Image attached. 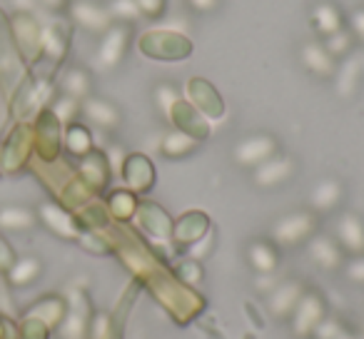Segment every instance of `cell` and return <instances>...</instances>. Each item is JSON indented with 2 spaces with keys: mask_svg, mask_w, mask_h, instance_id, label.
<instances>
[{
  "mask_svg": "<svg viewBox=\"0 0 364 339\" xmlns=\"http://www.w3.org/2000/svg\"><path fill=\"white\" fill-rule=\"evenodd\" d=\"M65 147L68 152L77 157H85L87 152H92V135L85 125H77V122H70L65 130Z\"/></svg>",
  "mask_w": 364,
  "mask_h": 339,
  "instance_id": "f546056e",
  "label": "cell"
},
{
  "mask_svg": "<svg viewBox=\"0 0 364 339\" xmlns=\"http://www.w3.org/2000/svg\"><path fill=\"white\" fill-rule=\"evenodd\" d=\"M80 110L87 115V120L95 122L102 130H115L120 125V110L112 105L110 100H102V97H85L80 102Z\"/></svg>",
  "mask_w": 364,
  "mask_h": 339,
  "instance_id": "ac0fdd59",
  "label": "cell"
},
{
  "mask_svg": "<svg viewBox=\"0 0 364 339\" xmlns=\"http://www.w3.org/2000/svg\"><path fill=\"white\" fill-rule=\"evenodd\" d=\"M13 36H16L18 50H21L28 60H36V58H41L43 26L31 16V13H18V16L13 18Z\"/></svg>",
  "mask_w": 364,
  "mask_h": 339,
  "instance_id": "8992f818",
  "label": "cell"
},
{
  "mask_svg": "<svg viewBox=\"0 0 364 339\" xmlns=\"http://www.w3.org/2000/svg\"><path fill=\"white\" fill-rule=\"evenodd\" d=\"M324 317H327L324 299L319 297L317 292H307V289H304V294L299 297L294 312L289 314L294 337H312L314 329H317V324L322 322Z\"/></svg>",
  "mask_w": 364,
  "mask_h": 339,
  "instance_id": "3957f363",
  "label": "cell"
},
{
  "mask_svg": "<svg viewBox=\"0 0 364 339\" xmlns=\"http://www.w3.org/2000/svg\"><path fill=\"white\" fill-rule=\"evenodd\" d=\"M120 175L125 178L130 193H145V190H150L152 183H155V167H152V162L147 160L145 155H140V152L125 157V165H122Z\"/></svg>",
  "mask_w": 364,
  "mask_h": 339,
  "instance_id": "5bb4252c",
  "label": "cell"
},
{
  "mask_svg": "<svg viewBox=\"0 0 364 339\" xmlns=\"http://www.w3.org/2000/svg\"><path fill=\"white\" fill-rule=\"evenodd\" d=\"M342 272H344V277L352 279V282L364 284V254H357V257H352L349 262H344Z\"/></svg>",
  "mask_w": 364,
  "mask_h": 339,
  "instance_id": "f35d334b",
  "label": "cell"
},
{
  "mask_svg": "<svg viewBox=\"0 0 364 339\" xmlns=\"http://www.w3.org/2000/svg\"><path fill=\"white\" fill-rule=\"evenodd\" d=\"M337 339H364V332L362 334H354V332H347V329H344V332L339 334Z\"/></svg>",
  "mask_w": 364,
  "mask_h": 339,
  "instance_id": "c3c4849f",
  "label": "cell"
},
{
  "mask_svg": "<svg viewBox=\"0 0 364 339\" xmlns=\"http://www.w3.org/2000/svg\"><path fill=\"white\" fill-rule=\"evenodd\" d=\"M107 11H110L112 21H120V23H132L137 18H142L135 0H112L110 6H107Z\"/></svg>",
  "mask_w": 364,
  "mask_h": 339,
  "instance_id": "836d02e7",
  "label": "cell"
},
{
  "mask_svg": "<svg viewBox=\"0 0 364 339\" xmlns=\"http://www.w3.org/2000/svg\"><path fill=\"white\" fill-rule=\"evenodd\" d=\"M334 240L342 247V252L352 254H364V220L354 212H344L337 220V230H334Z\"/></svg>",
  "mask_w": 364,
  "mask_h": 339,
  "instance_id": "ba28073f",
  "label": "cell"
},
{
  "mask_svg": "<svg viewBox=\"0 0 364 339\" xmlns=\"http://www.w3.org/2000/svg\"><path fill=\"white\" fill-rule=\"evenodd\" d=\"M312 26L317 33H322L324 38L332 36V33L342 31L344 23H342V13H339V8L334 6V3H317L312 11Z\"/></svg>",
  "mask_w": 364,
  "mask_h": 339,
  "instance_id": "d4e9b609",
  "label": "cell"
},
{
  "mask_svg": "<svg viewBox=\"0 0 364 339\" xmlns=\"http://www.w3.org/2000/svg\"><path fill=\"white\" fill-rule=\"evenodd\" d=\"M272 155H277V140L267 132H257L237 142L235 147V162L242 167H257L267 162Z\"/></svg>",
  "mask_w": 364,
  "mask_h": 339,
  "instance_id": "277c9868",
  "label": "cell"
},
{
  "mask_svg": "<svg viewBox=\"0 0 364 339\" xmlns=\"http://www.w3.org/2000/svg\"><path fill=\"white\" fill-rule=\"evenodd\" d=\"M299 55H302V65L317 77H329V75H334V70H337L334 58L329 55L327 48H324L322 43H307Z\"/></svg>",
  "mask_w": 364,
  "mask_h": 339,
  "instance_id": "603a6c76",
  "label": "cell"
},
{
  "mask_svg": "<svg viewBox=\"0 0 364 339\" xmlns=\"http://www.w3.org/2000/svg\"><path fill=\"white\" fill-rule=\"evenodd\" d=\"M16 6H21V13H31L33 0H16Z\"/></svg>",
  "mask_w": 364,
  "mask_h": 339,
  "instance_id": "7dc6e473",
  "label": "cell"
},
{
  "mask_svg": "<svg viewBox=\"0 0 364 339\" xmlns=\"http://www.w3.org/2000/svg\"><path fill=\"white\" fill-rule=\"evenodd\" d=\"M180 100V92H177L175 85H170V82H162V85L155 87V102L157 107H160L162 115H170V110L175 107V102Z\"/></svg>",
  "mask_w": 364,
  "mask_h": 339,
  "instance_id": "8d00e7d4",
  "label": "cell"
},
{
  "mask_svg": "<svg viewBox=\"0 0 364 339\" xmlns=\"http://www.w3.org/2000/svg\"><path fill=\"white\" fill-rule=\"evenodd\" d=\"M359 75H362V65H359V58H349L342 68H339L337 77V90L342 97H352V92L357 90Z\"/></svg>",
  "mask_w": 364,
  "mask_h": 339,
  "instance_id": "1f68e13d",
  "label": "cell"
},
{
  "mask_svg": "<svg viewBox=\"0 0 364 339\" xmlns=\"http://www.w3.org/2000/svg\"><path fill=\"white\" fill-rule=\"evenodd\" d=\"M314 235V215L309 210H294L289 215H282L269 230V240L279 247H297L307 242Z\"/></svg>",
  "mask_w": 364,
  "mask_h": 339,
  "instance_id": "7a4b0ae2",
  "label": "cell"
},
{
  "mask_svg": "<svg viewBox=\"0 0 364 339\" xmlns=\"http://www.w3.org/2000/svg\"><path fill=\"white\" fill-rule=\"evenodd\" d=\"M247 262L257 274H274L279 264V254L272 240H252L247 244Z\"/></svg>",
  "mask_w": 364,
  "mask_h": 339,
  "instance_id": "d6986e66",
  "label": "cell"
},
{
  "mask_svg": "<svg viewBox=\"0 0 364 339\" xmlns=\"http://www.w3.org/2000/svg\"><path fill=\"white\" fill-rule=\"evenodd\" d=\"M307 252L312 257V262H317L322 269H342L344 264V252L342 247L337 244V240L327 237V235H312L307 240Z\"/></svg>",
  "mask_w": 364,
  "mask_h": 339,
  "instance_id": "2e32d148",
  "label": "cell"
},
{
  "mask_svg": "<svg viewBox=\"0 0 364 339\" xmlns=\"http://www.w3.org/2000/svg\"><path fill=\"white\" fill-rule=\"evenodd\" d=\"M107 334H110V317L100 314L95 319V324H92V339H105Z\"/></svg>",
  "mask_w": 364,
  "mask_h": 339,
  "instance_id": "7bdbcfd3",
  "label": "cell"
},
{
  "mask_svg": "<svg viewBox=\"0 0 364 339\" xmlns=\"http://www.w3.org/2000/svg\"><path fill=\"white\" fill-rule=\"evenodd\" d=\"M70 18L80 28L90 33H105L112 26V16L107 8L97 6L92 0H75L70 6Z\"/></svg>",
  "mask_w": 364,
  "mask_h": 339,
  "instance_id": "8fae6325",
  "label": "cell"
},
{
  "mask_svg": "<svg viewBox=\"0 0 364 339\" xmlns=\"http://www.w3.org/2000/svg\"><path fill=\"white\" fill-rule=\"evenodd\" d=\"M137 222L140 227L150 235L152 240L157 242H165V240L172 237V220L167 217V212L155 203H142L137 205V212H135Z\"/></svg>",
  "mask_w": 364,
  "mask_h": 339,
  "instance_id": "7c38bea8",
  "label": "cell"
},
{
  "mask_svg": "<svg viewBox=\"0 0 364 339\" xmlns=\"http://www.w3.org/2000/svg\"><path fill=\"white\" fill-rule=\"evenodd\" d=\"M200 145V140H195V137L185 135V132L175 130V132H167L165 137H162V155L165 157H172V160H180V157L190 155V152L195 150V147Z\"/></svg>",
  "mask_w": 364,
  "mask_h": 339,
  "instance_id": "4316f807",
  "label": "cell"
},
{
  "mask_svg": "<svg viewBox=\"0 0 364 339\" xmlns=\"http://www.w3.org/2000/svg\"><path fill=\"white\" fill-rule=\"evenodd\" d=\"M16 262V254H13V249H11V244L6 242V240L0 237V269H11V264Z\"/></svg>",
  "mask_w": 364,
  "mask_h": 339,
  "instance_id": "b9f144b4",
  "label": "cell"
},
{
  "mask_svg": "<svg viewBox=\"0 0 364 339\" xmlns=\"http://www.w3.org/2000/svg\"><path fill=\"white\" fill-rule=\"evenodd\" d=\"M342 195H344V188L339 180H334V178L319 180L312 188V193H309V208L317 210V212H329V210H334L342 203Z\"/></svg>",
  "mask_w": 364,
  "mask_h": 339,
  "instance_id": "44dd1931",
  "label": "cell"
},
{
  "mask_svg": "<svg viewBox=\"0 0 364 339\" xmlns=\"http://www.w3.org/2000/svg\"><path fill=\"white\" fill-rule=\"evenodd\" d=\"M105 157H107V165H110V170L112 173H117L120 175L122 173V165H125V152L120 150V147H110V150L105 152Z\"/></svg>",
  "mask_w": 364,
  "mask_h": 339,
  "instance_id": "60d3db41",
  "label": "cell"
},
{
  "mask_svg": "<svg viewBox=\"0 0 364 339\" xmlns=\"http://www.w3.org/2000/svg\"><path fill=\"white\" fill-rule=\"evenodd\" d=\"M137 198L135 193H127V190H117V193L110 195V200H107V210H110L112 217L117 220H130L135 217L137 212Z\"/></svg>",
  "mask_w": 364,
  "mask_h": 339,
  "instance_id": "4dcf8cb0",
  "label": "cell"
},
{
  "mask_svg": "<svg viewBox=\"0 0 364 339\" xmlns=\"http://www.w3.org/2000/svg\"><path fill=\"white\" fill-rule=\"evenodd\" d=\"M294 175V162L287 155H272L267 162L255 167V185L259 188H277Z\"/></svg>",
  "mask_w": 364,
  "mask_h": 339,
  "instance_id": "4fadbf2b",
  "label": "cell"
},
{
  "mask_svg": "<svg viewBox=\"0 0 364 339\" xmlns=\"http://www.w3.org/2000/svg\"><path fill=\"white\" fill-rule=\"evenodd\" d=\"M68 53V33L63 26H46L41 36V55H48L50 60H63Z\"/></svg>",
  "mask_w": 364,
  "mask_h": 339,
  "instance_id": "484cf974",
  "label": "cell"
},
{
  "mask_svg": "<svg viewBox=\"0 0 364 339\" xmlns=\"http://www.w3.org/2000/svg\"><path fill=\"white\" fill-rule=\"evenodd\" d=\"M38 222V215L33 210L23 208V205H8V208H0V230H8V232H23V230H31Z\"/></svg>",
  "mask_w": 364,
  "mask_h": 339,
  "instance_id": "cb8c5ba5",
  "label": "cell"
},
{
  "mask_svg": "<svg viewBox=\"0 0 364 339\" xmlns=\"http://www.w3.org/2000/svg\"><path fill=\"white\" fill-rule=\"evenodd\" d=\"M43 6L50 8V11H63L65 8V0H41Z\"/></svg>",
  "mask_w": 364,
  "mask_h": 339,
  "instance_id": "bcb514c9",
  "label": "cell"
},
{
  "mask_svg": "<svg viewBox=\"0 0 364 339\" xmlns=\"http://www.w3.org/2000/svg\"><path fill=\"white\" fill-rule=\"evenodd\" d=\"M190 92V102L203 112L205 117H213V120H220L225 115V105H223V97L220 92L215 90V85H210L208 80L203 77H193L188 85Z\"/></svg>",
  "mask_w": 364,
  "mask_h": 339,
  "instance_id": "30bf717a",
  "label": "cell"
},
{
  "mask_svg": "<svg viewBox=\"0 0 364 339\" xmlns=\"http://www.w3.org/2000/svg\"><path fill=\"white\" fill-rule=\"evenodd\" d=\"M140 53L152 60H182L193 53V43L185 33L177 31H150L137 43Z\"/></svg>",
  "mask_w": 364,
  "mask_h": 339,
  "instance_id": "6da1fadb",
  "label": "cell"
},
{
  "mask_svg": "<svg viewBox=\"0 0 364 339\" xmlns=\"http://www.w3.org/2000/svg\"><path fill=\"white\" fill-rule=\"evenodd\" d=\"M63 92L82 102L85 97H90V75L82 68H70L63 77Z\"/></svg>",
  "mask_w": 364,
  "mask_h": 339,
  "instance_id": "f1b7e54d",
  "label": "cell"
},
{
  "mask_svg": "<svg viewBox=\"0 0 364 339\" xmlns=\"http://www.w3.org/2000/svg\"><path fill=\"white\" fill-rule=\"evenodd\" d=\"M41 259L38 257H21L16 259V262L11 264V269H8V277H11L13 284H18V287H23V284H31L36 282L38 277H41Z\"/></svg>",
  "mask_w": 364,
  "mask_h": 339,
  "instance_id": "83f0119b",
  "label": "cell"
},
{
  "mask_svg": "<svg viewBox=\"0 0 364 339\" xmlns=\"http://www.w3.org/2000/svg\"><path fill=\"white\" fill-rule=\"evenodd\" d=\"M80 178L90 190H102V188H105L107 178H110V165H107V157L102 155V152H87V155L82 157Z\"/></svg>",
  "mask_w": 364,
  "mask_h": 339,
  "instance_id": "7402d4cb",
  "label": "cell"
},
{
  "mask_svg": "<svg viewBox=\"0 0 364 339\" xmlns=\"http://www.w3.org/2000/svg\"><path fill=\"white\" fill-rule=\"evenodd\" d=\"M302 294H304V287H302V282H297V279H287V282L274 284V287L267 292L269 314L277 319L289 317V314L294 312V307H297Z\"/></svg>",
  "mask_w": 364,
  "mask_h": 339,
  "instance_id": "9c48e42d",
  "label": "cell"
},
{
  "mask_svg": "<svg viewBox=\"0 0 364 339\" xmlns=\"http://www.w3.org/2000/svg\"><path fill=\"white\" fill-rule=\"evenodd\" d=\"M322 45L327 48V53L332 58L344 55V53H347L349 48H352V33H349L347 28H342V31H337V33H332V36L324 38Z\"/></svg>",
  "mask_w": 364,
  "mask_h": 339,
  "instance_id": "d590c367",
  "label": "cell"
},
{
  "mask_svg": "<svg viewBox=\"0 0 364 339\" xmlns=\"http://www.w3.org/2000/svg\"><path fill=\"white\" fill-rule=\"evenodd\" d=\"M135 3H137V8H140L142 16H147V18H160L167 6L165 0H135Z\"/></svg>",
  "mask_w": 364,
  "mask_h": 339,
  "instance_id": "ab89813d",
  "label": "cell"
},
{
  "mask_svg": "<svg viewBox=\"0 0 364 339\" xmlns=\"http://www.w3.org/2000/svg\"><path fill=\"white\" fill-rule=\"evenodd\" d=\"M177 274H180L182 282L200 284V282H203V264H200L198 259H193V257L182 259V262L177 264Z\"/></svg>",
  "mask_w": 364,
  "mask_h": 339,
  "instance_id": "74e56055",
  "label": "cell"
},
{
  "mask_svg": "<svg viewBox=\"0 0 364 339\" xmlns=\"http://www.w3.org/2000/svg\"><path fill=\"white\" fill-rule=\"evenodd\" d=\"M60 334L63 339H85L87 334L85 309H70V312H65V322H63Z\"/></svg>",
  "mask_w": 364,
  "mask_h": 339,
  "instance_id": "d6a6232c",
  "label": "cell"
},
{
  "mask_svg": "<svg viewBox=\"0 0 364 339\" xmlns=\"http://www.w3.org/2000/svg\"><path fill=\"white\" fill-rule=\"evenodd\" d=\"M362 329H364V319H362Z\"/></svg>",
  "mask_w": 364,
  "mask_h": 339,
  "instance_id": "681fc988",
  "label": "cell"
},
{
  "mask_svg": "<svg viewBox=\"0 0 364 339\" xmlns=\"http://www.w3.org/2000/svg\"><path fill=\"white\" fill-rule=\"evenodd\" d=\"M218 3H220V0H190V6H193L198 13H210V11H215V8H218Z\"/></svg>",
  "mask_w": 364,
  "mask_h": 339,
  "instance_id": "ee69618b",
  "label": "cell"
},
{
  "mask_svg": "<svg viewBox=\"0 0 364 339\" xmlns=\"http://www.w3.org/2000/svg\"><path fill=\"white\" fill-rule=\"evenodd\" d=\"M352 28H354V33L364 41V11H357L352 16Z\"/></svg>",
  "mask_w": 364,
  "mask_h": 339,
  "instance_id": "f6af8a7d",
  "label": "cell"
},
{
  "mask_svg": "<svg viewBox=\"0 0 364 339\" xmlns=\"http://www.w3.org/2000/svg\"><path fill=\"white\" fill-rule=\"evenodd\" d=\"M77 110H80V100H75V97H68V95H63L60 100H55V105L50 107V112L58 117V122H60V125H70V122L75 120Z\"/></svg>",
  "mask_w": 364,
  "mask_h": 339,
  "instance_id": "e575fe53",
  "label": "cell"
},
{
  "mask_svg": "<svg viewBox=\"0 0 364 339\" xmlns=\"http://www.w3.org/2000/svg\"><path fill=\"white\" fill-rule=\"evenodd\" d=\"M127 41H130V26L127 23H112L105 31V38L97 50V63L102 68H115L122 60L127 50Z\"/></svg>",
  "mask_w": 364,
  "mask_h": 339,
  "instance_id": "52a82bcc",
  "label": "cell"
},
{
  "mask_svg": "<svg viewBox=\"0 0 364 339\" xmlns=\"http://www.w3.org/2000/svg\"><path fill=\"white\" fill-rule=\"evenodd\" d=\"M210 232V217L205 212H200V210H193V212H185L180 217V222L172 227V237H175V242L180 244H195L200 237H205V235Z\"/></svg>",
  "mask_w": 364,
  "mask_h": 339,
  "instance_id": "e0dca14e",
  "label": "cell"
},
{
  "mask_svg": "<svg viewBox=\"0 0 364 339\" xmlns=\"http://www.w3.org/2000/svg\"><path fill=\"white\" fill-rule=\"evenodd\" d=\"M38 147L48 160H53L60 150V122L50 110H43L38 120Z\"/></svg>",
  "mask_w": 364,
  "mask_h": 339,
  "instance_id": "ffe728a7",
  "label": "cell"
},
{
  "mask_svg": "<svg viewBox=\"0 0 364 339\" xmlns=\"http://www.w3.org/2000/svg\"><path fill=\"white\" fill-rule=\"evenodd\" d=\"M38 217H41L43 225H46L48 230H53L58 237H65V240H77V237H80L77 220L73 217L65 208H60V205H55V203L41 205V210H38Z\"/></svg>",
  "mask_w": 364,
  "mask_h": 339,
  "instance_id": "9a60e30c",
  "label": "cell"
},
{
  "mask_svg": "<svg viewBox=\"0 0 364 339\" xmlns=\"http://www.w3.org/2000/svg\"><path fill=\"white\" fill-rule=\"evenodd\" d=\"M167 117H170L172 125H175L177 130L185 132V135H190V137H195V140H205V137H210L208 117H205L203 112L193 105V102L182 100L180 97Z\"/></svg>",
  "mask_w": 364,
  "mask_h": 339,
  "instance_id": "5b68a950",
  "label": "cell"
}]
</instances>
